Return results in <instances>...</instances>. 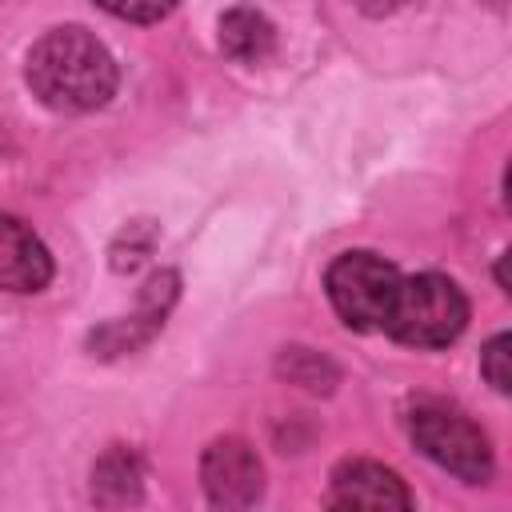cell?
<instances>
[{
  "mask_svg": "<svg viewBox=\"0 0 512 512\" xmlns=\"http://www.w3.org/2000/svg\"><path fill=\"white\" fill-rule=\"evenodd\" d=\"M332 508H408L412 496L400 484L396 472H388L384 464L372 460H344L332 472V492H328Z\"/></svg>",
  "mask_w": 512,
  "mask_h": 512,
  "instance_id": "8992f818",
  "label": "cell"
},
{
  "mask_svg": "<svg viewBox=\"0 0 512 512\" xmlns=\"http://www.w3.org/2000/svg\"><path fill=\"white\" fill-rule=\"evenodd\" d=\"M204 492L216 508H248L264 492V468L244 440H216L200 460Z\"/></svg>",
  "mask_w": 512,
  "mask_h": 512,
  "instance_id": "5b68a950",
  "label": "cell"
},
{
  "mask_svg": "<svg viewBox=\"0 0 512 512\" xmlns=\"http://www.w3.org/2000/svg\"><path fill=\"white\" fill-rule=\"evenodd\" d=\"M28 84L56 112H92L116 92V64L92 32L52 28L28 52Z\"/></svg>",
  "mask_w": 512,
  "mask_h": 512,
  "instance_id": "6da1fadb",
  "label": "cell"
},
{
  "mask_svg": "<svg viewBox=\"0 0 512 512\" xmlns=\"http://www.w3.org/2000/svg\"><path fill=\"white\" fill-rule=\"evenodd\" d=\"M272 44H276V28L268 24L264 12H256V8H248V4L224 12V20H220V48H224L232 60L256 64V60H264V56L272 52Z\"/></svg>",
  "mask_w": 512,
  "mask_h": 512,
  "instance_id": "ba28073f",
  "label": "cell"
},
{
  "mask_svg": "<svg viewBox=\"0 0 512 512\" xmlns=\"http://www.w3.org/2000/svg\"><path fill=\"white\" fill-rule=\"evenodd\" d=\"M408 428H412L416 448L428 460H436L440 468H448L452 476H460L468 484H480L492 476L488 436L464 412H456L448 404H416L408 416Z\"/></svg>",
  "mask_w": 512,
  "mask_h": 512,
  "instance_id": "277c9868",
  "label": "cell"
},
{
  "mask_svg": "<svg viewBox=\"0 0 512 512\" xmlns=\"http://www.w3.org/2000/svg\"><path fill=\"white\" fill-rule=\"evenodd\" d=\"M92 480H96V484H92L96 496H104L108 488H116L108 504H124V500H136V496H140V464H136L132 452H120V448L108 452V456L96 464Z\"/></svg>",
  "mask_w": 512,
  "mask_h": 512,
  "instance_id": "9c48e42d",
  "label": "cell"
},
{
  "mask_svg": "<svg viewBox=\"0 0 512 512\" xmlns=\"http://www.w3.org/2000/svg\"><path fill=\"white\" fill-rule=\"evenodd\" d=\"M324 284H328V300H332L336 316L348 328L372 332V328H384V320L392 312L400 272L388 260H380L376 252H344L332 260Z\"/></svg>",
  "mask_w": 512,
  "mask_h": 512,
  "instance_id": "3957f363",
  "label": "cell"
},
{
  "mask_svg": "<svg viewBox=\"0 0 512 512\" xmlns=\"http://www.w3.org/2000/svg\"><path fill=\"white\" fill-rule=\"evenodd\" d=\"M104 12L120 16V20H136V24H148V20H160L172 12L176 0H96Z\"/></svg>",
  "mask_w": 512,
  "mask_h": 512,
  "instance_id": "30bf717a",
  "label": "cell"
},
{
  "mask_svg": "<svg viewBox=\"0 0 512 512\" xmlns=\"http://www.w3.org/2000/svg\"><path fill=\"white\" fill-rule=\"evenodd\" d=\"M468 324V300L464 292L436 272L400 276L392 312L384 320V332L412 348H444L452 344Z\"/></svg>",
  "mask_w": 512,
  "mask_h": 512,
  "instance_id": "7a4b0ae2",
  "label": "cell"
},
{
  "mask_svg": "<svg viewBox=\"0 0 512 512\" xmlns=\"http://www.w3.org/2000/svg\"><path fill=\"white\" fill-rule=\"evenodd\" d=\"M360 12H368V16H388V12H396L404 0H352Z\"/></svg>",
  "mask_w": 512,
  "mask_h": 512,
  "instance_id": "7c38bea8",
  "label": "cell"
},
{
  "mask_svg": "<svg viewBox=\"0 0 512 512\" xmlns=\"http://www.w3.org/2000/svg\"><path fill=\"white\" fill-rule=\"evenodd\" d=\"M52 276V256L40 236L16 216H0V288L4 292H40Z\"/></svg>",
  "mask_w": 512,
  "mask_h": 512,
  "instance_id": "52a82bcc",
  "label": "cell"
},
{
  "mask_svg": "<svg viewBox=\"0 0 512 512\" xmlns=\"http://www.w3.org/2000/svg\"><path fill=\"white\" fill-rule=\"evenodd\" d=\"M480 368H484V376H488V384L496 392H508V332H500V336H492L484 344Z\"/></svg>",
  "mask_w": 512,
  "mask_h": 512,
  "instance_id": "8fae6325",
  "label": "cell"
}]
</instances>
